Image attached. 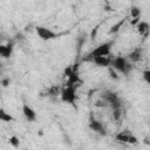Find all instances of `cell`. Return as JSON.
<instances>
[{"label":"cell","instance_id":"1","mask_svg":"<svg viewBox=\"0 0 150 150\" xmlns=\"http://www.w3.org/2000/svg\"><path fill=\"white\" fill-rule=\"evenodd\" d=\"M111 67L116 71H118L120 74H123V75H128L131 71V69H132L131 62L127 57H123V56H115V57H112Z\"/></svg>","mask_w":150,"mask_h":150},{"label":"cell","instance_id":"2","mask_svg":"<svg viewBox=\"0 0 150 150\" xmlns=\"http://www.w3.org/2000/svg\"><path fill=\"white\" fill-rule=\"evenodd\" d=\"M112 45H114V41H108V42H103V43L98 45L90 53H88V55L83 60L84 61H89L90 59L96 57V56H109Z\"/></svg>","mask_w":150,"mask_h":150},{"label":"cell","instance_id":"3","mask_svg":"<svg viewBox=\"0 0 150 150\" xmlns=\"http://www.w3.org/2000/svg\"><path fill=\"white\" fill-rule=\"evenodd\" d=\"M61 101L71 105H75L76 100H77V95H76V87L74 86H66L64 88L61 89V94H60Z\"/></svg>","mask_w":150,"mask_h":150},{"label":"cell","instance_id":"4","mask_svg":"<svg viewBox=\"0 0 150 150\" xmlns=\"http://www.w3.org/2000/svg\"><path fill=\"white\" fill-rule=\"evenodd\" d=\"M102 98H104V100L108 102L109 107H110L112 110H114V109H120V108H122V101H121V98L118 97V95H117L116 93H114V91H110V90L103 91V93H102Z\"/></svg>","mask_w":150,"mask_h":150},{"label":"cell","instance_id":"5","mask_svg":"<svg viewBox=\"0 0 150 150\" xmlns=\"http://www.w3.org/2000/svg\"><path fill=\"white\" fill-rule=\"evenodd\" d=\"M35 32L38 34V36L43 40V41H49V40H54L59 36L57 33H55L54 30H52L50 28H47V27H43V26H38L35 28Z\"/></svg>","mask_w":150,"mask_h":150},{"label":"cell","instance_id":"6","mask_svg":"<svg viewBox=\"0 0 150 150\" xmlns=\"http://www.w3.org/2000/svg\"><path fill=\"white\" fill-rule=\"evenodd\" d=\"M116 141L118 142H122V143H128V144H136L137 143V137L129 130H123V131H120L118 134H116L115 136Z\"/></svg>","mask_w":150,"mask_h":150},{"label":"cell","instance_id":"7","mask_svg":"<svg viewBox=\"0 0 150 150\" xmlns=\"http://www.w3.org/2000/svg\"><path fill=\"white\" fill-rule=\"evenodd\" d=\"M111 60H112V57H109V56H96V57L90 59L89 61L93 62V63H95L98 67L108 68V67L111 66Z\"/></svg>","mask_w":150,"mask_h":150},{"label":"cell","instance_id":"8","mask_svg":"<svg viewBox=\"0 0 150 150\" xmlns=\"http://www.w3.org/2000/svg\"><path fill=\"white\" fill-rule=\"evenodd\" d=\"M22 114H23L25 118L28 122H34L36 120V112H35V110L30 105H28L27 103H23L22 104Z\"/></svg>","mask_w":150,"mask_h":150},{"label":"cell","instance_id":"9","mask_svg":"<svg viewBox=\"0 0 150 150\" xmlns=\"http://www.w3.org/2000/svg\"><path fill=\"white\" fill-rule=\"evenodd\" d=\"M89 129H90L91 131H94V132L100 134V135H103V136L107 135L103 124H102L100 121H96V120H94V118H90V121H89Z\"/></svg>","mask_w":150,"mask_h":150},{"label":"cell","instance_id":"10","mask_svg":"<svg viewBox=\"0 0 150 150\" xmlns=\"http://www.w3.org/2000/svg\"><path fill=\"white\" fill-rule=\"evenodd\" d=\"M13 49H14V43L13 42H8L7 45H2V46H0V55L4 59H9L12 56Z\"/></svg>","mask_w":150,"mask_h":150},{"label":"cell","instance_id":"11","mask_svg":"<svg viewBox=\"0 0 150 150\" xmlns=\"http://www.w3.org/2000/svg\"><path fill=\"white\" fill-rule=\"evenodd\" d=\"M130 62H138V61H141V59H142V49L141 48H135V49H132L129 54H128V57H127Z\"/></svg>","mask_w":150,"mask_h":150},{"label":"cell","instance_id":"12","mask_svg":"<svg viewBox=\"0 0 150 150\" xmlns=\"http://www.w3.org/2000/svg\"><path fill=\"white\" fill-rule=\"evenodd\" d=\"M137 28V32L139 35H143V36H146L150 32V25L146 22V21H139L136 26Z\"/></svg>","mask_w":150,"mask_h":150},{"label":"cell","instance_id":"13","mask_svg":"<svg viewBox=\"0 0 150 150\" xmlns=\"http://www.w3.org/2000/svg\"><path fill=\"white\" fill-rule=\"evenodd\" d=\"M0 120L2 122H12V121H14V117L9 112H7L4 108H1L0 109Z\"/></svg>","mask_w":150,"mask_h":150},{"label":"cell","instance_id":"14","mask_svg":"<svg viewBox=\"0 0 150 150\" xmlns=\"http://www.w3.org/2000/svg\"><path fill=\"white\" fill-rule=\"evenodd\" d=\"M61 94V90H60V88L57 87V86H52V87H49V89H48V91H47V96H50V97H56L57 95H60Z\"/></svg>","mask_w":150,"mask_h":150},{"label":"cell","instance_id":"15","mask_svg":"<svg viewBox=\"0 0 150 150\" xmlns=\"http://www.w3.org/2000/svg\"><path fill=\"white\" fill-rule=\"evenodd\" d=\"M130 15L134 18V19H138L139 15H141V8L137 7V6H132L130 8Z\"/></svg>","mask_w":150,"mask_h":150},{"label":"cell","instance_id":"16","mask_svg":"<svg viewBox=\"0 0 150 150\" xmlns=\"http://www.w3.org/2000/svg\"><path fill=\"white\" fill-rule=\"evenodd\" d=\"M8 141H9V144H11L13 148H19V146H20V139H19L18 136L13 135V136H11V137L8 138Z\"/></svg>","mask_w":150,"mask_h":150},{"label":"cell","instance_id":"17","mask_svg":"<svg viewBox=\"0 0 150 150\" xmlns=\"http://www.w3.org/2000/svg\"><path fill=\"white\" fill-rule=\"evenodd\" d=\"M108 73H109V77H110L111 80H115V81H116V80H118V79H120V75L117 74L118 71H116L111 66H110V67H108Z\"/></svg>","mask_w":150,"mask_h":150},{"label":"cell","instance_id":"18","mask_svg":"<svg viewBox=\"0 0 150 150\" xmlns=\"http://www.w3.org/2000/svg\"><path fill=\"white\" fill-rule=\"evenodd\" d=\"M142 77H143L144 82H145L146 84H149V86H150V69L144 70V71H143V74H142Z\"/></svg>","mask_w":150,"mask_h":150},{"label":"cell","instance_id":"19","mask_svg":"<svg viewBox=\"0 0 150 150\" xmlns=\"http://www.w3.org/2000/svg\"><path fill=\"white\" fill-rule=\"evenodd\" d=\"M121 116H122V108H120V109H114V110H112V117H114L116 121L120 120Z\"/></svg>","mask_w":150,"mask_h":150},{"label":"cell","instance_id":"20","mask_svg":"<svg viewBox=\"0 0 150 150\" xmlns=\"http://www.w3.org/2000/svg\"><path fill=\"white\" fill-rule=\"evenodd\" d=\"M95 105H96V107H108L109 104H108V102H107V101H105L104 98H101V100L96 101Z\"/></svg>","mask_w":150,"mask_h":150},{"label":"cell","instance_id":"21","mask_svg":"<svg viewBox=\"0 0 150 150\" xmlns=\"http://www.w3.org/2000/svg\"><path fill=\"white\" fill-rule=\"evenodd\" d=\"M9 82H11L9 79H5V80H2V86H4V87H7V86L9 84Z\"/></svg>","mask_w":150,"mask_h":150}]
</instances>
